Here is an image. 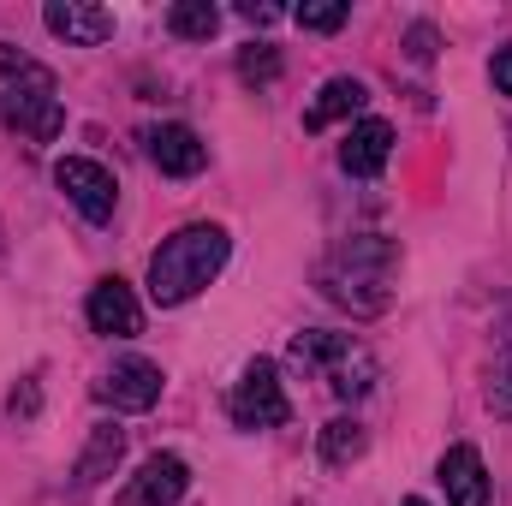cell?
I'll return each mask as SVG.
<instances>
[{"label":"cell","mask_w":512,"mask_h":506,"mask_svg":"<svg viewBox=\"0 0 512 506\" xmlns=\"http://www.w3.org/2000/svg\"><path fill=\"white\" fill-rule=\"evenodd\" d=\"M393 262H399V251H393L387 239H352V245H340V256H334L328 274H322V280H328V298H340V304H352V310H376L364 286H376V298H387Z\"/></svg>","instance_id":"obj_2"},{"label":"cell","mask_w":512,"mask_h":506,"mask_svg":"<svg viewBox=\"0 0 512 506\" xmlns=\"http://www.w3.org/2000/svg\"><path fill=\"white\" fill-rule=\"evenodd\" d=\"M96 399L114 405V411H149L161 399V364L149 358H120L108 376L96 381Z\"/></svg>","instance_id":"obj_6"},{"label":"cell","mask_w":512,"mask_h":506,"mask_svg":"<svg viewBox=\"0 0 512 506\" xmlns=\"http://www.w3.org/2000/svg\"><path fill=\"white\" fill-rule=\"evenodd\" d=\"M0 108H6V120H12V126L30 131L36 143H54V137H60V120H66V114H60V96H54V78H48V72H36V78H30V90H12Z\"/></svg>","instance_id":"obj_7"},{"label":"cell","mask_w":512,"mask_h":506,"mask_svg":"<svg viewBox=\"0 0 512 506\" xmlns=\"http://www.w3.org/2000/svg\"><path fill=\"white\" fill-rule=\"evenodd\" d=\"M399 506H429V501H417V495H411V501H399Z\"/></svg>","instance_id":"obj_23"},{"label":"cell","mask_w":512,"mask_h":506,"mask_svg":"<svg viewBox=\"0 0 512 506\" xmlns=\"http://www.w3.org/2000/svg\"><path fill=\"white\" fill-rule=\"evenodd\" d=\"M489 78H495V90H501V96H512V48H501V54L489 60Z\"/></svg>","instance_id":"obj_21"},{"label":"cell","mask_w":512,"mask_h":506,"mask_svg":"<svg viewBox=\"0 0 512 506\" xmlns=\"http://www.w3.org/2000/svg\"><path fill=\"white\" fill-rule=\"evenodd\" d=\"M227 411H233V423H239V429H280V423L292 417L286 387H280V370H274L268 358H256L251 370L239 376L233 399H227Z\"/></svg>","instance_id":"obj_4"},{"label":"cell","mask_w":512,"mask_h":506,"mask_svg":"<svg viewBox=\"0 0 512 506\" xmlns=\"http://www.w3.org/2000/svg\"><path fill=\"white\" fill-rule=\"evenodd\" d=\"M185 489H191L185 459L179 453H155V459H143V471L120 489V506H173Z\"/></svg>","instance_id":"obj_8"},{"label":"cell","mask_w":512,"mask_h":506,"mask_svg":"<svg viewBox=\"0 0 512 506\" xmlns=\"http://www.w3.org/2000/svg\"><path fill=\"white\" fill-rule=\"evenodd\" d=\"M364 453V429L352 423V417H334L328 429H322V465H352Z\"/></svg>","instance_id":"obj_18"},{"label":"cell","mask_w":512,"mask_h":506,"mask_svg":"<svg viewBox=\"0 0 512 506\" xmlns=\"http://www.w3.org/2000/svg\"><path fill=\"white\" fill-rule=\"evenodd\" d=\"M84 310H90V328L108 334V340H131V334H143V304L131 298L126 280H96Z\"/></svg>","instance_id":"obj_9"},{"label":"cell","mask_w":512,"mask_h":506,"mask_svg":"<svg viewBox=\"0 0 512 506\" xmlns=\"http://www.w3.org/2000/svg\"><path fill=\"white\" fill-rule=\"evenodd\" d=\"M149 161L161 173H173V179H191V173L209 167V143L191 126H155L149 131Z\"/></svg>","instance_id":"obj_10"},{"label":"cell","mask_w":512,"mask_h":506,"mask_svg":"<svg viewBox=\"0 0 512 506\" xmlns=\"http://www.w3.org/2000/svg\"><path fill=\"white\" fill-rule=\"evenodd\" d=\"M239 12H245V18H251V24H274V18H280V12H274V6H256V0H251V6H239Z\"/></svg>","instance_id":"obj_22"},{"label":"cell","mask_w":512,"mask_h":506,"mask_svg":"<svg viewBox=\"0 0 512 506\" xmlns=\"http://www.w3.org/2000/svg\"><path fill=\"white\" fill-rule=\"evenodd\" d=\"M370 102V90L358 84V78H328L322 84V96L304 108V131H322V126H334V120H346V114H358Z\"/></svg>","instance_id":"obj_14"},{"label":"cell","mask_w":512,"mask_h":506,"mask_svg":"<svg viewBox=\"0 0 512 506\" xmlns=\"http://www.w3.org/2000/svg\"><path fill=\"white\" fill-rule=\"evenodd\" d=\"M54 185L78 203V215L84 221H114V203H120V185H114V173L102 167V161H84V155H66L60 167H54Z\"/></svg>","instance_id":"obj_5"},{"label":"cell","mask_w":512,"mask_h":506,"mask_svg":"<svg viewBox=\"0 0 512 506\" xmlns=\"http://www.w3.org/2000/svg\"><path fill=\"white\" fill-rule=\"evenodd\" d=\"M387 155H393V126L387 120H358L346 131V143H340V167L352 179H376L387 167Z\"/></svg>","instance_id":"obj_12"},{"label":"cell","mask_w":512,"mask_h":506,"mask_svg":"<svg viewBox=\"0 0 512 506\" xmlns=\"http://www.w3.org/2000/svg\"><path fill=\"white\" fill-rule=\"evenodd\" d=\"M167 30H173L179 42H209V36L221 30V12H215L209 0H179V6L167 12Z\"/></svg>","instance_id":"obj_16"},{"label":"cell","mask_w":512,"mask_h":506,"mask_svg":"<svg viewBox=\"0 0 512 506\" xmlns=\"http://www.w3.org/2000/svg\"><path fill=\"white\" fill-rule=\"evenodd\" d=\"M489 411L512 417V310L501 322V346H495V381H489Z\"/></svg>","instance_id":"obj_17"},{"label":"cell","mask_w":512,"mask_h":506,"mask_svg":"<svg viewBox=\"0 0 512 506\" xmlns=\"http://www.w3.org/2000/svg\"><path fill=\"white\" fill-rule=\"evenodd\" d=\"M292 18H298L304 30H322V36H328V30H340V24H346V6H340V0H316V6H298Z\"/></svg>","instance_id":"obj_20"},{"label":"cell","mask_w":512,"mask_h":506,"mask_svg":"<svg viewBox=\"0 0 512 506\" xmlns=\"http://www.w3.org/2000/svg\"><path fill=\"white\" fill-rule=\"evenodd\" d=\"M441 489L453 506H489V471H483V453L477 447H447L441 453Z\"/></svg>","instance_id":"obj_11"},{"label":"cell","mask_w":512,"mask_h":506,"mask_svg":"<svg viewBox=\"0 0 512 506\" xmlns=\"http://www.w3.org/2000/svg\"><path fill=\"white\" fill-rule=\"evenodd\" d=\"M221 268H227V233L221 227H209V221L179 227L173 239H161V251L149 256V298L155 304H185Z\"/></svg>","instance_id":"obj_1"},{"label":"cell","mask_w":512,"mask_h":506,"mask_svg":"<svg viewBox=\"0 0 512 506\" xmlns=\"http://www.w3.org/2000/svg\"><path fill=\"white\" fill-rule=\"evenodd\" d=\"M292 358L310 364V370H322L340 399H364L376 387V358L364 346H352V334H298Z\"/></svg>","instance_id":"obj_3"},{"label":"cell","mask_w":512,"mask_h":506,"mask_svg":"<svg viewBox=\"0 0 512 506\" xmlns=\"http://www.w3.org/2000/svg\"><path fill=\"white\" fill-rule=\"evenodd\" d=\"M42 24H48L54 36L78 42V48H102V42L114 36V12H102V6H78V0H54V6L42 12Z\"/></svg>","instance_id":"obj_13"},{"label":"cell","mask_w":512,"mask_h":506,"mask_svg":"<svg viewBox=\"0 0 512 506\" xmlns=\"http://www.w3.org/2000/svg\"><path fill=\"white\" fill-rule=\"evenodd\" d=\"M274 72H280V54H274L268 42H251V48L239 54V78H245V84H268Z\"/></svg>","instance_id":"obj_19"},{"label":"cell","mask_w":512,"mask_h":506,"mask_svg":"<svg viewBox=\"0 0 512 506\" xmlns=\"http://www.w3.org/2000/svg\"><path fill=\"white\" fill-rule=\"evenodd\" d=\"M120 453H126V429H114V423H102L96 435H90V447H84V459H78V483H102L114 465H120Z\"/></svg>","instance_id":"obj_15"}]
</instances>
